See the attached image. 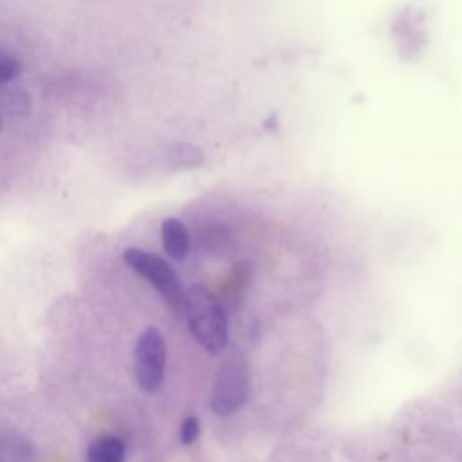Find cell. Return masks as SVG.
Returning a JSON list of instances; mask_svg holds the SVG:
<instances>
[{
    "label": "cell",
    "instance_id": "obj_1",
    "mask_svg": "<svg viewBox=\"0 0 462 462\" xmlns=\"http://www.w3.org/2000/svg\"><path fill=\"white\" fill-rule=\"evenodd\" d=\"M184 316L191 336L206 352L220 354L226 348V312L204 285H191L184 292Z\"/></svg>",
    "mask_w": 462,
    "mask_h": 462
},
{
    "label": "cell",
    "instance_id": "obj_2",
    "mask_svg": "<svg viewBox=\"0 0 462 462\" xmlns=\"http://www.w3.org/2000/svg\"><path fill=\"white\" fill-rule=\"evenodd\" d=\"M123 260L134 273L148 280L173 312H184V291L180 280L164 258L139 247H128L123 253Z\"/></svg>",
    "mask_w": 462,
    "mask_h": 462
},
{
    "label": "cell",
    "instance_id": "obj_3",
    "mask_svg": "<svg viewBox=\"0 0 462 462\" xmlns=\"http://www.w3.org/2000/svg\"><path fill=\"white\" fill-rule=\"evenodd\" d=\"M249 395V368L244 357L231 356L227 357L217 374L213 395H211V410L220 415H231L240 410Z\"/></svg>",
    "mask_w": 462,
    "mask_h": 462
},
{
    "label": "cell",
    "instance_id": "obj_4",
    "mask_svg": "<svg viewBox=\"0 0 462 462\" xmlns=\"http://www.w3.org/2000/svg\"><path fill=\"white\" fill-rule=\"evenodd\" d=\"M166 366V343L159 328L148 327L137 337L134 348V370L139 388L153 393L161 388Z\"/></svg>",
    "mask_w": 462,
    "mask_h": 462
},
{
    "label": "cell",
    "instance_id": "obj_5",
    "mask_svg": "<svg viewBox=\"0 0 462 462\" xmlns=\"http://www.w3.org/2000/svg\"><path fill=\"white\" fill-rule=\"evenodd\" d=\"M162 247L173 260H184L189 251V235L186 226L179 218H166L161 226Z\"/></svg>",
    "mask_w": 462,
    "mask_h": 462
},
{
    "label": "cell",
    "instance_id": "obj_6",
    "mask_svg": "<svg viewBox=\"0 0 462 462\" xmlns=\"http://www.w3.org/2000/svg\"><path fill=\"white\" fill-rule=\"evenodd\" d=\"M0 462H36L34 444L18 433L0 437Z\"/></svg>",
    "mask_w": 462,
    "mask_h": 462
},
{
    "label": "cell",
    "instance_id": "obj_7",
    "mask_svg": "<svg viewBox=\"0 0 462 462\" xmlns=\"http://www.w3.org/2000/svg\"><path fill=\"white\" fill-rule=\"evenodd\" d=\"M125 442L116 435H101L94 439L87 451V462H125Z\"/></svg>",
    "mask_w": 462,
    "mask_h": 462
},
{
    "label": "cell",
    "instance_id": "obj_8",
    "mask_svg": "<svg viewBox=\"0 0 462 462\" xmlns=\"http://www.w3.org/2000/svg\"><path fill=\"white\" fill-rule=\"evenodd\" d=\"M22 72V63L11 52L0 49V85L13 81Z\"/></svg>",
    "mask_w": 462,
    "mask_h": 462
},
{
    "label": "cell",
    "instance_id": "obj_9",
    "mask_svg": "<svg viewBox=\"0 0 462 462\" xmlns=\"http://www.w3.org/2000/svg\"><path fill=\"white\" fill-rule=\"evenodd\" d=\"M199 433H200L199 419L193 417V415L186 417L184 422L180 424V433H179V435H180V442H182V444H191V442L197 440Z\"/></svg>",
    "mask_w": 462,
    "mask_h": 462
},
{
    "label": "cell",
    "instance_id": "obj_10",
    "mask_svg": "<svg viewBox=\"0 0 462 462\" xmlns=\"http://www.w3.org/2000/svg\"><path fill=\"white\" fill-rule=\"evenodd\" d=\"M0 130H2V116H0Z\"/></svg>",
    "mask_w": 462,
    "mask_h": 462
}]
</instances>
